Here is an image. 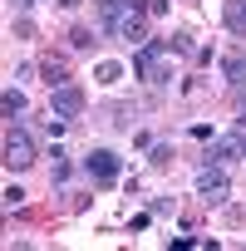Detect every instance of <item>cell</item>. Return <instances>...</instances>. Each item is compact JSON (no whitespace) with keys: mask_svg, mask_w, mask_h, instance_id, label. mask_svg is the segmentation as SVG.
Masks as SVG:
<instances>
[{"mask_svg":"<svg viewBox=\"0 0 246 251\" xmlns=\"http://www.w3.org/2000/svg\"><path fill=\"white\" fill-rule=\"evenodd\" d=\"M163 54H172L168 40H148V45H138V50H133V69H138V79H148V84H168L172 74L163 69Z\"/></svg>","mask_w":246,"mask_h":251,"instance_id":"6da1fadb","label":"cell"},{"mask_svg":"<svg viewBox=\"0 0 246 251\" xmlns=\"http://www.w3.org/2000/svg\"><path fill=\"white\" fill-rule=\"evenodd\" d=\"M30 163H35V138H30L25 128H10V133H5V168H10V173H25Z\"/></svg>","mask_w":246,"mask_h":251,"instance_id":"7a4b0ae2","label":"cell"},{"mask_svg":"<svg viewBox=\"0 0 246 251\" xmlns=\"http://www.w3.org/2000/svg\"><path fill=\"white\" fill-rule=\"evenodd\" d=\"M118 168H123V158H118L113 148H89V158H84V173H89L94 182H103V187L118 177Z\"/></svg>","mask_w":246,"mask_h":251,"instance_id":"3957f363","label":"cell"},{"mask_svg":"<svg viewBox=\"0 0 246 251\" xmlns=\"http://www.w3.org/2000/svg\"><path fill=\"white\" fill-rule=\"evenodd\" d=\"M84 103H89V99H84V89H79V84H59V89H54V113H59V118L84 113Z\"/></svg>","mask_w":246,"mask_h":251,"instance_id":"277c9868","label":"cell"},{"mask_svg":"<svg viewBox=\"0 0 246 251\" xmlns=\"http://www.w3.org/2000/svg\"><path fill=\"white\" fill-rule=\"evenodd\" d=\"M197 192H202V197H207L212 207H217V202H226V177H221V163H217V168H202V173H197Z\"/></svg>","mask_w":246,"mask_h":251,"instance_id":"5b68a950","label":"cell"},{"mask_svg":"<svg viewBox=\"0 0 246 251\" xmlns=\"http://www.w3.org/2000/svg\"><path fill=\"white\" fill-rule=\"evenodd\" d=\"M123 15H138V0H98V25L113 30Z\"/></svg>","mask_w":246,"mask_h":251,"instance_id":"8992f818","label":"cell"},{"mask_svg":"<svg viewBox=\"0 0 246 251\" xmlns=\"http://www.w3.org/2000/svg\"><path fill=\"white\" fill-rule=\"evenodd\" d=\"M108 35H118L123 45H133V50H138V45H148V30H143V15H123V20H118V25H113Z\"/></svg>","mask_w":246,"mask_h":251,"instance_id":"52a82bcc","label":"cell"},{"mask_svg":"<svg viewBox=\"0 0 246 251\" xmlns=\"http://www.w3.org/2000/svg\"><path fill=\"white\" fill-rule=\"evenodd\" d=\"M221 20L231 35H246V0H221Z\"/></svg>","mask_w":246,"mask_h":251,"instance_id":"ba28073f","label":"cell"},{"mask_svg":"<svg viewBox=\"0 0 246 251\" xmlns=\"http://www.w3.org/2000/svg\"><path fill=\"white\" fill-rule=\"evenodd\" d=\"M221 74H226V84H231V89H246V59H236V54H231V59H221Z\"/></svg>","mask_w":246,"mask_h":251,"instance_id":"9c48e42d","label":"cell"},{"mask_svg":"<svg viewBox=\"0 0 246 251\" xmlns=\"http://www.w3.org/2000/svg\"><path fill=\"white\" fill-rule=\"evenodd\" d=\"M0 103H5V113H10V118H15V113H25V94H20L15 84L5 89V99H0Z\"/></svg>","mask_w":246,"mask_h":251,"instance_id":"30bf717a","label":"cell"},{"mask_svg":"<svg viewBox=\"0 0 246 251\" xmlns=\"http://www.w3.org/2000/svg\"><path fill=\"white\" fill-rule=\"evenodd\" d=\"M118 79H123V64L103 59V64H98V84H118Z\"/></svg>","mask_w":246,"mask_h":251,"instance_id":"8fae6325","label":"cell"},{"mask_svg":"<svg viewBox=\"0 0 246 251\" xmlns=\"http://www.w3.org/2000/svg\"><path fill=\"white\" fill-rule=\"evenodd\" d=\"M207 158H212V163H231V158H236V143H217Z\"/></svg>","mask_w":246,"mask_h":251,"instance_id":"7c38bea8","label":"cell"},{"mask_svg":"<svg viewBox=\"0 0 246 251\" xmlns=\"http://www.w3.org/2000/svg\"><path fill=\"white\" fill-rule=\"evenodd\" d=\"M168 163H172V148L158 143V148H153V168H168Z\"/></svg>","mask_w":246,"mask_h":251,"instance_id":"4fadbf2b","label":"cell"},{"mask_svg":"<svg viewBox=\"0 0 246 251\" xmlns=\"http://www.w3.org/2000/svg\"><path fill=\"white\" fill-rule=\"evenodd\" d=\"M69 45H74V50H89V45H94V35H89V30H74V35H69Z\"/></svg>","mask_w":246,"mask_h":251,"instance_id":"5bb4252c","label":"cell"},{"mask_svg":"<svg viewBox=\"0 0 246 251\" xmlns=\"http://www.w3.org/2000/svg\"><path fill=\"white\" fill-rule=\"evenodd\" d=\"M20 202H25V192H20V187H5V207H10V212H15V207H20Z\"/></svg>","mask_w":246,"mask_h":251,"instance_id":"9a60e30c","label":"cell"},{"mask_svg":"<svg viewBox=\"0 0 246 251\" xmlns=\"http://www.w3.org/2000/svg\"><path fill=\"white\" fill-rule=\"evenodd\" d=\"M241 158H246V143H241Z\"/></svg>","mask_w":246,"mask_h":251,"instance_id":"2e32d148","label":"cell"}]
</instances>
